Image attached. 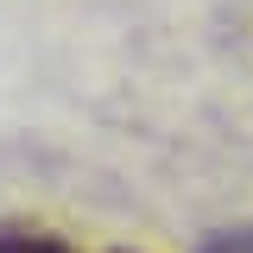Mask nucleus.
<instances>
[{
  "label": "nucleus",
  "instance_id": "nucleus-1",
  "mask_svg": "<svg viewBox=\"0 0 253 253\" xmlns=\"http://www.w3.org/2000/svg\"><path fill=\"white\" fill-rule=\"evenodd\" d=\"M0 253H76V247H63L57 234H44V228H6L0 221Z\"/></svg>",
  "mask_w": 253,
  "mask_h": 253
},
{
  "label": "nucleus",
  "instance_id": "nucleus-2",
  "mask_svg": "<svg viewBox=\"0 0 253 253\" xmlns=\"http://www.w3.org/2000/svg\"><path fill=\"white\" fill-rule=\"evenodd\" d=\"M203 253H253V228H234V234H215Z\"/></svg>",
  "mask_w": 253,
  "mask_h": 253
}]
</instances>
